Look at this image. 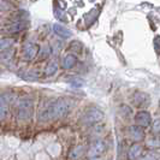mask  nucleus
Here are the masks:
<instances>
[{
    "label": "nucleus",
    "mask_w": 160,
    "mask_h": 160,
    "mask_svg": "<svg viewBox=\"0 0 160 160\" xmlns=\"http://www.w3.org/2000/svg\"><path fill=\"white\" fill-rule=\"evenodd\" d=\"M83 151H84L83 146H77V147H75L71 152H70L69 158H70V159H77V158H80L81 155L83 154Z\"/></svg>",
    "instance_id": "obj_14"
},
{
    "label": "nucleus",
    "mask_w": 160,
    "mask_h": 160,
    "mask_svg": "<svg viewBox=\"0 0 160 160\" xmlns=\"http://www.w3.org/2000/svg\"><path fill=\"white\" fill-rule=\"evenodd\" d=\"M104 118V113L102 111H100L99 108H89L87 112L84 113V116L82 117V124L83 125H93L99 123L100 120H102Z\"/></svg>",
    "instance_id": "obj_3"
},
{
    "label": "nucleus",
    "mask_w": 160,
    "mask_h": 160,
    "mask_svg": "<svg viewBox=\"0 0 160 160\" xmlns=\"http://www.w3.org/2000/svg\"><path fill=\"white\" fill-rule=\"evenodd\" d=\"M76 64V57H73L72 54H66L62 62V66L64 68L65 70H70L72 69Z\"/></svg>",
    "instance_id": "obj_11"
},
{
    "label": "nucleus",
    "mask_w": 160,
    "mask_h": 160,
    "mask_svg": "<svg viewBox=\"0 0 160 160\" xmlns=\"http://www.w3.org/2000/svg\"><path fill=\"white\" fill-rule=\"evenodd\" d=\"M27 28V22H15V23L10 24L8 28H6V30L8 32H22Z\"/></svg>",
    "instance_id": "obj_12"
},
{
    "label": "nucleus",
    "mask_w": 160,
    "mask_h": 160,
    "mask_svg": "<svg viewBox=\"0 0 160 160\" xmlns=\"http://www.w3.org/2000/svg\"><path fill=\"white\" fill-rule=\"evenodd\" d=\"M71 110V104L69 100L65 99H59L54 101L53 104H51L46 110H43L39 116V119L42 122H47V120H56L60 119L65 117Z\"/></svg>",
    "instance_id": "obj_1"
},
{
    "label": "nucleus",
    "mask_w": 160,
    "mask_h": 160,
    "mask_svg": "<svg viewBox=\"0 0 160 160\" xmlns=\"http://www.w3.org/2000/svg\"><path fill=\"white\" fill-rule=\"evenodd\" d=\"M129 159H137L142 154V146L138 143H134L129 149Z\"/></svg>",
    "instance_id": "obj_10"
},
{
    "label": "nucleus",
    "mask_w": 160,
    "mask_h": 160,
    "mask_svg": "<svg viewBox=\"0 0 160 160\" xmlns=\"http://www.w3.org/2000/svg\"><path fill=\"white\" fill-rule=\"evenodd\" d=\"M128 134L129 137L132 140V141H141L143 138V130H142V127L140 125H131L130 128L128 129Z\"/></svg>",
    "instance_id": "obj_7"
},
{
    "label": "nucleus",
    "mask_w": 160,
    "mask_h": 160,
    "mask_svg": "<svg viewBox=\"0 0 160 160\" xmlns=\"http://www.w3.org/2000/svg\"><path fill=\"white\" fill-rule=\"evenodd\" d=\"M153 45H154V49H155L157 54H160V36H157V38L154 39Z\"/></svg>",
    "instance_id": "obj_19"
},
{
    "label": "nucleus",
    "mask_w": 160,
    "mask_h": 160,
    "mask_svg": "<svg viewBox=\"0 0 160 160\" xmlns=\"http://www.w3.org/2000/svg\"><path fill=\"white\" fill-rule=\"evenodd\" d=\"M152 130L154 134H160V119L154 120L152 125Z\"/></svg>",
    "instance_id": "obj_18"
},
{
    "label": "nucleus",
    "mask_w": 160,
    "mask_h": 160,
    "mask_svg": "<svg viewBox=\"0 0 160 160\" xmlns=\"http://www.w3.org/2000/svg\"><path fill=\"white\" fill-rule=\"evenodd\" d=\"M70 83H71L72 86H75V87H81V86H83V81L80 80V78H75V80H70Z\"/></svg>",
    "instance_id": "obj_20"
},
{
    "label": "nucleus",
    "mask_w": 160,
    "mask_h": 160,
    "mask_svg": "<svg viewBox=\"0 0 160 160\" xmlns=\"http://www.w3.org/2000/svg\"><path fill=\"white\" fill-rule=\"evenodd\" d=\"M57 70H58V64H57L56 62H52V63H49V64H48L47 66H46L45 73H46L47 76H51V75L56 73Z\"/></svg>",
    "instance_id": "obj_15"
},
{
    "label": "nucleus",
    "mask_w": 160,
    "mask_h": 160,
    "mask_svg": "<svg viewBox=\"0 0 160 160\" xmlns=\"http://www.w3.org/2000/svg\"><path fill=\"white\" fill-rule=\"evenodd\" d=\"M53 30H54V32H56L59 38H62V39H69V38L72 36L71 30L68 29L66 27H64L63 24H60V23L54 24V25H53Z\"/></svg>",
    "instance_id": "obj_8"
},
{
    "label": "nucleus",
    "mask_w": 160,
    "mask_h": 160,
    "mask_svg": "<svg viewBox=\"0 0 160 160\" xmlns=\"http://www.w3.org/2000/svg\"><path fill=\"white\" fill-rule=\"evenodd\" d=\"M105 149H106V143H105L104 141H101V140H96L89 147L87 157H88L89 159H96V158H99L100 155L104 154Z\"/></svg>",
    "instance_id": "obj_4"
},
{
    "label": "nucleus",
    "mask_w": 160,
    "mask_h": 160,
    "mask_svg": "<svg viewBox=\"0 0 160 160\" xmlns=\"http://www.w3.org/2000/svg\"><path fill=\"white\" fill-rule=\"evenodd\" d=\"M132 101H134V105L136 106H143V105H147L146 102H148V96L142 93H137L132 98Z\"/></svg>",
    "instance_id": "obj_13"
},
{
    "label": "nucleus",
    "mask_w": 160,
    "mask_h": 160,
    "mask_svg": "<svg viewBox=\"0 0 160 160\" xmlns=\"http://www.w3.org/2000/svg\"><path fill=\"white\" fill-rule=\"evenodd\" d=\"M34 104L30 99H22L16 106L17 118L19 120H28L32 114Z\"/></svg>",
    "instance_id": "obj_2"
},
{
    "label": "nucleus",
    "mask_w": 160,
    "mask_h": 160,
    "mask_svg": "<svg viewBox=\"0 0 160 160\" xmlns=\"http://www.w3.org/2000/svg\"><path fill=\"white\" fill-rule=\"evenodd\" d=\"M8 104H10V98L6 94H2L0 98V119L4 120L8 112Z\"/></svg>",
    "instance_id": "obj_9"
},
{
    "label": "nucleus",
    "mask_w": 160,
    "mask_h": 160,
    "mask_svg": "<svg viewBox=\"0 0 160 160\" xmlns=\"http://www.w3.org/2000/svg\"><path fill=\"white\" fill-rule=\"evenodd\" d=\"M135 122H136L137 125H140L142 128H147L152 123V117L147 111H140L135 116Z\"/></svg>",
    "instance_id": "obj_6"
},
{
    "label": "nucleus",
    "mask_w": 160,
    "mask_h": 160,
    "mask_svg": "<svg viewBox=\"0 0 160 160\" xmlns=\"http://www.w3.org/2000/svg\"><path fill=\"white\" fill-rule=\"evenodd\" d=\"M147 146L149 148H160V138L159 137H154V138H149Z\"/></svg>",
    "instance_id": "obj_17"
},
{
    "label": "nucleus",
    "mask_w": 160,
    "mask_h": 160,
    "mask_svg": "<svg viewBox=\"0 0 160 160\" xmlns=\"http://www.w3.org/2000/svg\"><path fill=\"white\" fill-rule=\"evenodd\" d=\"M12 43H13L12 39H1V41H0V49H1V52L11 47Z\"/></svg>",
    "instance_id": "obj_16"
},
{
    "label": "nucleus",
    "mask_w": 160,
    "mask_h": 160,
    "mask_svg": "<svg viewBox=\"0 0 160 160\" xmlns=\"http://www.w3.org/2000/svg\"><path fill=\"white\" fill-rule=\"evenodd\" d=\"M39 52V46L34 42H27L24 45L23 51H22V56L24 60H32Z\"/></svg>",
    "instance_id": "obj_5"
}]
</instances>
